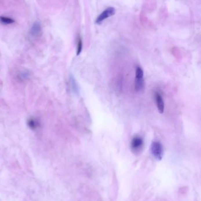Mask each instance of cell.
Segmentation results:
<instances>
[{"label": "cell", "mask_w": 201, "mask_h": 201, "mask_svg": "<svg viewBox=\"0 0 201 201\" xmlns=\"http://www.w3.org/2000/svg\"><path fill=\"white\" fill-rule=\"evenodd\" d=\"M151 153L157 160H161L163 155V148L162 145L157 141H153L151 144Z\"/></svg>", "instance_id": "6da1fadb"}, {"label": "cell", "mask_w": 201, "mask_h": 201, "mask_svg": "<svg viewBox=\"0 0 201 201\" xmlns=\"http://www.w3.org/2000/svg\"><path fill=\"white\" fill-rule=\"evenodd\" d=\"M116 13V9L114 7H110L104 10L96 18V24L100 25L107 18L114 15Z\"/></svg>", "instance_id": "7a4b0ae2"}, {"label": "cell", "mask_w": 201, "mask_h": 201, "mask_svg": "<svg viewBox=\"0 0 201 201\" xmlns=\"http://www.w3.org/2000/svg\"><path fill=\"white\" fill-rule=\"evenodd\" d=\"M143 139L139 136H135L131 142V148L133 152H139L143 147Z\"/></svg>", "instance_id": "3957f363"}, {"label": "cell", "mask_w": 201, "mask_h": 201, "mask_svg": "<svg viewBox=\"0 0 201 201\" xmlns=\"http://www.w3.org/2000/svg\"><path fill=\"white\" fill-rule=\"evenodd\" d=\"M42 34V27L39 21H35L32 24L30 31V35L32 38H37Z\"/></svg>", "instance_id": "277c9868"}, {"label": "cell", "mask_w": 201, "mask_h": 201, "mask_svg": "<svg viewBox=\"0 0 201 201\" xmlns=\"http://www.w3.org/2000/svg\"><path fill=\"white\" fill-rule=\"evenodd\" d=\"M30 77V72L26 69H20L16 73L15 78L18 81L25 82L27 81Z\"/></svg>", "instance_id": "5b68a950"}, {"label": "cell", "mask_w": 201, "mask_h": 201, "mask_svg": "<svg viewBox=\"0 0 201 201\" xmlns=\"http://www.w3.org/2000/svg\"><path fill=\"white\" fill-rule=\"evenodd\" d=\"M27 124L30 128L32 130H37L40 128L41 123L40 121L35 117H31L28 119Z\"/></svg>", "instance_id": "8992f818"}, {"label": "cell", "mask_w": 201, "mask_h": 201, "mask_svg": "<svg viewBox=\"0 0 201 201\" xmlns=\"http://www.w3.org/2000/svg\"><path fill=\"white\" fill-rule=\"evenodd\" d=\"M155 98H156V103L157 110L160 114H163L164 110V101H163L162 96L159 93L156 94Z\"/></svg>", "instance_id": "52a82bcc"}, {"label": "cell", "mask_w": 201, "mask_h": 201, "mask_svg": "<svg viewBox=\"0 0 201 201\" xmlns=\"http://www.w3.org/2000/svg\"><path fill=\"white\" fill-rule=\"evenodd\" d=\"M144 88V81L143 78H136L135 82V89L136 92L142 91Z\"/></svg>", "instance_id": "ba28073f"}, {"label": "cell", "mask_w": 201, "mask_h": 201, "mask_svg": "<svg viewBox=\"0 0 201 201\" xmlns=\"http://www.w3.org/2000/svg\"><path fill=\"white\" fill-rule=\"evenodd\" d=\"M15 21L12 18L8 16H0V23L3 25H10L14 23Z\"/></svg>", "instance_id": "9c48e42d"}, {"label": "cell", "mask_w": 201, "mask_h": 201, "mask_svg": "<svg viewBox=\"0 0 201 201\" xmlns=\"http://www.w3.org/2000/svg\"><path fill=\"white\" fill-rule=\"evenodd\" d=\"M82 49H83L82 39L81 37H79L77 40V51H76L77 56H79V55L80 54V53L82 51Z\"/></svg>", "instance_id": "30bf717a"}, {"label": "cell", "mask_w": 201, "mask_h": 201, "mask_svg": "<svg viewBox=\"0 0 201 201\" xmlns=\"http://www.w3.org/2000/svg\"><path fill=\"white\" fill-rule=\"evenodd\" d=\"M70 83H71V86L73 89V90L74 91V92L76 93L78 92V86L77 85V83L75 80V78L73 77L70 78Z\"/></svg>", "instance_id": "8fae6325"}, {"label": "cell", "mask_w": 201, "mask_h": 201, "mask_svg": "<svg viewBox=\"0 0 201 201\" xmlns=\"http://www.w3.org/2000/svg\"><path fill=\"white\" fill-rule=\"evenodd\" d=\"M143 69L138 67L136 69V78H143Z\"/></svg>", "instance_id": "7c38bea8"}]
</instances>
